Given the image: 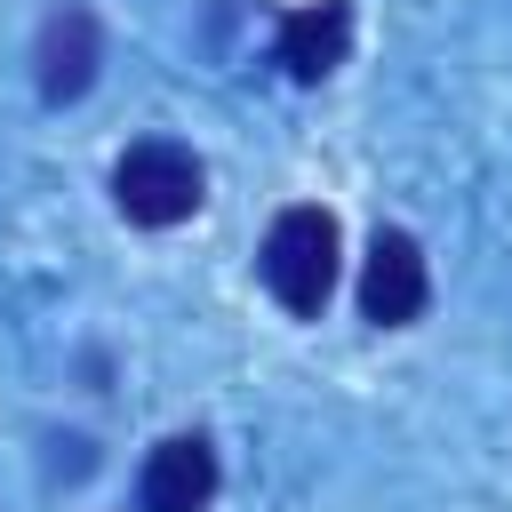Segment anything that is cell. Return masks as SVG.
Listing matches in <instances>:
<instances>
[{
	"mask_svg": "<svg viewBox=\"0 0 512 512\" xmlns=\"http://www.w3.org/2000/svg\"><path fill=\"white\" fill-rule=\"evenodd\" d=\"M96 56H104V32H96V16H88L80 0L48 8L40 40H32V80H40V96H48V104H72V96H88V80H96Z\"/></svg>",
	"mask_w": 512,
	"mask_h": 512,
	"instance_id": "277c9868",
	"label": "cell"
},
{
	"mask_svg": "<svg viewBox=\"0 0 512 512\" xmlns=\"http://www.w3.org/2000/svg\"><path fill=\"white\" fill-rule=\"evenodd\" d=\"M424 304H432L424 248H416L408 232H376V240H368V264H360V312H368L376 328H408Z\"/></svg>",
	"mask_w": 512,
	"mask_h": 512,
	"instance_id": "3957f363",
	"label": "cell"
},
{
	"mask_svg": "<svg viewBox=\"0 0 512 512\" xmlns=\"http://www.w3.org/2000/svg\"><path fill=\"white\" fill-rule=\"evenodd\" d=\"M200 160L176 144V136H144V144H128L120 160H112V200H120V216L128 224H144V232H168V224H184L192 208H200Z\"/></svg>",
	"mask_w": 512,
	"mask_h": 512,
	"instance_id": "7a4b0ae2",
	"label": "cell"
},
{
	"mask_svg": "<svg viewBox=\"0 0 512 512\" xmlns=\"http://www.w3.org/2000/svg\"><path fill=\"white\" fill-rule=\"evenodd\" d=\"M352 48V0H312L296 16H280V64L288 80H328Z\"/></svg>",
	"mask_w": 512,
	"mask_h": 512,
	"instance_id": "8992f818",
	"label": "cell"
},
{
	"mask_svg": "<svg viewBox=\"0 0 512 512\" xmlns=\"http://www.w3.org/2000/svg\"><path fill=\"white\" fill-rule=\"evenodd\" d=\"M336 256H344L336 216L312 208V200H296V208L272 216V232H264V248H256V272H264V288L280 296V312L312 320V312L328 304V288H336Z\"/></svg>",
	"mask_w": 512,
	"mask_h": 512,
	"instance_id": "6da1fadb",
	"label": "cell"
},
{
	"mask_svg": "<svg viewBox=\"0 0 512 512\" xmlns=\"http://www.w3.org/2000/svg\"><path fill=\"white\" fill-rule=\"evenodd\" d=\"M136 504H144V512H208V504H216V448H208L200 432H168V440L144 456Z\"/></svg>",
	"mask_w": 512,
	"mask_h": 512,
	"instance_id": "5b68a950",
	"label": "cell"
}]
</instances>
